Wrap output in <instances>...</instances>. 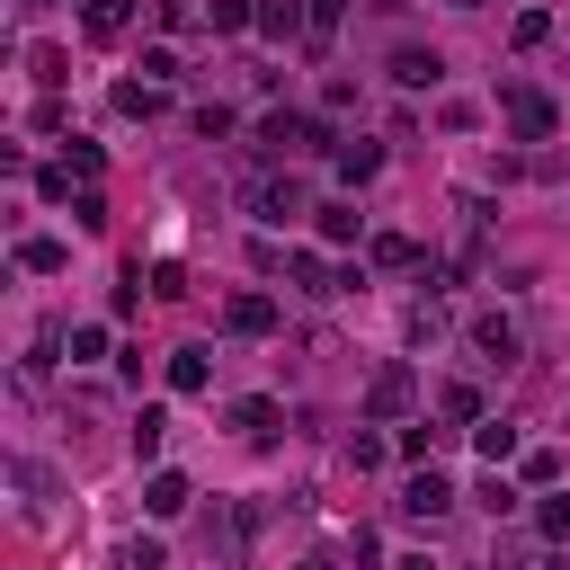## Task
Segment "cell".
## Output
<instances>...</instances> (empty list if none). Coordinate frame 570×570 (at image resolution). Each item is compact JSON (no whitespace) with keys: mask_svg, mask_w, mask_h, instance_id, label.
<instances>
[{"mask_svg":"<svg viewBox=\"0 0 570 570\" xmlns=\"http://www.w3.org/2000/svg\"><path fill=\"white\" fill-rule=\"evenodd\" d=\"M499 116H508L517 142H552V125H561V107H552L534 80H508V89H499Z\"/></svg>","mask_w":570,"mask_h":570,"instance_id":"1","label":"cell"},{"mask_svg":"<svg viewBox=\"0 0 570 570\" xmlns=\"http://www.w3.org/2000/svg\"><path fill=\"white\" fill-rule=\"evenodd\" d=\"M330 134H321V116H294V107H276V116H258V151L267 160H294V151H321Z\"/></svg>","mask_w":570,"mask_h":570,"instance_id":"2","label":"cell"},{"mask_svg":"<svg viewBox=\"0 0 570 570\" xmlns=\"http://www.w3.org/2000/svg\"><path fill=\"white\" fill-rule=\"evenodd\" d=\"M392 508H401V517H410V525H436V517H445V508H454V481H445V472H436V463H419V472H410V481H401V499H392Z\"/></svg>","mask_w":570,"mask_h":570,"instance_id":"3","label":"cell"},{"mask_svg":"<svg viewBox=\"0 0 570 570\" xmlns=\"http://www.w3.org/2000/svg\"><path fill=\"white\" fill-rule=\"evenodd\" d=\"M410 401H419V374H410V365H383V374L365 383V419H401Z\"/></svg>","mask_w":570,"mask_h":570,"instance_id":"4","label":"cell"},{"mask_svg":"<svg viewBox=\"0 0 570 570\" xmlns=\"http://www.w3.org/2000/svg\"><path fill=\"white\" fill-rule=\"evenodd\" d=\"M517 347H525V330H517L508 312H481V321H472V356H490V365H517Z\"/></svg>","mask_w":570,"mask_h":570,"instance_id":"5","label":"cell"},{"mask_svg":"<svg viewBox=\"0 0 570 570\" xmlns=\"http://www.w3.org/2000/svg\"><path fill=\"white\" fill-rule=\"evenodd\" d=\"M392 80H401V89H436V80H445V53H436V45H392Z\"/></svg>","mask_w":570,"mask_h":570,"instance_id":"6","label":"cell"},{"mask_svg":"<svg viewBox=\"0 0 570 570\" xmlns=\"http://www.w3.org/2000/svg\"><path fill=\"white\" fill-rule=\"evenodd\" d=\"M223 330H232V338H267V330H276V303H267V294H232V303H223Z\"/></svg>","mask_w":570,"mask_h":570,"instance_id":"7","label":"cell"},{"mask_svg":"<svg viewBox=\"0 0 570 570\" xmlns=\"http://www.w3.org/2000/svg\"><path fill=\"white\" fill-rule=\"evenodd\" d=\"M187 499H196V490H187V472H169V463L142 481V508H151V517H187Z\"/></svg>","mask_w":570,"mask_h":570,"instance_id":"8","label":"cell"},{"mask_svg":"<svg viewBox=\"0 0 570 570\" xmlns=\"http://www.w3.org/2000/svg\"><path fill=\"white\" fill-rule=\"evenodd\" d=\"M18 267H27V276H62V267H71V249H62L53 232H27V240H18Z\"/></svg>","mask_w":570,"mask_h":570,"instance_id":"9","label":"cell"},{"mask_svg":"<svg viewBox=\"0 0 570 570\" xmlns=\"http://www.w3.org/2000/svg\"><path fill=\"white\" fill-rule=\"evenodd\" d=\"M214 383V347H169V392H205Z\"/></svg>","mask_w":570,"mask_h":570,"instance_id":"10","label":"cell"},{"mask_svg":"<svg viewBox=\"0 0 570 570\" xmlns=\"http://www.w3.org/2000/svg\"><path fill=\"white\" fill-rule=\"evenodd\" d=\"M472 454H481L490 472H508V463H517V428H508V419H481V428H472Z\"/></svg>","mask_w":570,"mask_h":570,"instance_id":"11","label":"cell"},{"mask_svg":"<svg viewBox=\"0 0 570 570\" xmlns=\"http://www.w3.org/2000/svg\"><path fill=\"white\" fill-rule=\"evenodd\" d=\"M294 214H312L303 187H294V178H267V187H258V223H294Z\"/></svg>","mask_w":570,"mask_h":570,"instance_id":"12","label":"cell"},{"mask_svg":"<svg viewBox=\"0 0 570 570\" xmlns=\"http://www.w3.org/2000/svg\"><path fill=\"white\" fill-rule=\"evenodd\" d=\"M276 419H285V410H276V401H258V392H249V401H232V428H240L249 445H267V436H276Z\"/></svg>","mask_w":570,"mask_h":570,"instance_id":"13","label":"cell"},{"mask_svg":"<svg viewBox=\"0 0 570 570\" xmlns=\"http://www.w3.org/2000/svg\"><path fill=\"white\" fill-rule=\"evenodd\" d=\"M80 27H89L98 45H116V36L134 27V0H89V9H80Z\"/></svg>","mask_w":570,"mask_h":570,"instance_id":"14","label":"cell"},{"mask_svg":"<svg viewBox=\"0 0 570 570\" xmlns=\"http://www.w3.org/2000/svg\"><path fill=\"white\" fill-rule=\"evenodd\" d=\"M330 160H338V178H347V187H365V178L383 169V142H338Z\"/></svg>","mask_w":570,"mask_h":570,"instance_id":"15","label":"cell"},{"mask_svg":"<svg viewBox=\"0 0 570 570\" xmlns=\"http://www.w3.org/2000/svg\"><path fill=\"white\" fill-rule=\"evenodd\" d=\"M365 258H374V267H428L410 232H374V240H365Z\"/></svg>","mask_w":570,"mask_h":570,"instance_id":"16","label":"cell"},{"mask_svg":"<svg viewBox=\"0 0 570 570\" xmlns=\"http://www.w3.org/2000/svg\"><path fill=\"white\" fill-rule=\"evenodd\" d=\"M436 419H445V428H481V392H472V383H445V392H436Z\"/></svg>","mask_w":570,"mask_h":570,"instance_id":"17","label":"cell"},{"mask_svg":"<svg viewBox=\"0 0 570 570\" xmlns=\"http://www.w3.org/2000/svg\"><path fill=\"white\" fill-rule=\"evenodd\" d=\"M534 534L543 543H570V490H543L534 499Z\"/></svg>","mask_w":570,"mask_h":570,"instance_id":"18","label":"cell"},{"mask_svg":"<svg viewBox=\"0 0 570 570\" xmlns=\"http://www.w3.org/2000/svg\"><path fill=\"white\" fill-rule=\"evenodd\" d=\"M338 18H347V0H303V45L321 53V45L338 36Z\"/></svg>","mask_w":570,"mask_h":570,"instance_id":"19","label":"cell"},{"mask_svg":"<svg viewBox=\"0 0 570 570\" xmlns=\"http://www.w3.org/2000/svg\"><path fill=\"white\" fill-rule=\"evenodd\" d=\"M258 36H303V0H258Z\"/></svg>","mask_w":570,"mask_h":570,"instance_id":"20","label":"cell"},{"mask_svg":"<svg viewBox=\"0 0 570 570\" xmlns=\"http://www.w3.org/2000/svg\"><path fill=\"white\" fill-rule=\"evenodd\" d=\"M116 116H160V80H116Z\"/></svg>","mask_w":570,"mask_h":570,"instance_id":"21","label":"cell"},{"mask_svg":"<svg viewBox=\"0 0 570 570\" xmlns=\"http://www.w3.org/2000/svg\"><path fill=\"white\" fill-rule=\"evenodd\" d=\"M160 445H169V410H142V419H134V454L160 463Z\"/></svg>","mask_w":570,"mask_h":570,"instance_id":"22","label":"cell"},{"mask_svg":"<svg viewBox=\"0 0 570 570\" xmlns=\"http://www.w3.org/2000/svg\"><path fill=\"white\" fill-rule=\"evenodd\" d=\"M205 27H214V36H240V27H258V0H214V9H205Z\"/></svg>","mask_w":570,"mask_h":570,"instance_id":"23","label":"cell"},{"mask_svg":"<svg viewBox=\"0 0 570 570\" xmlns=\"http://www.w3.org/2000/svg\"><path fill=\"white\" fill-rule=\"evenodd\" d=\"M321 240L347 249V240H356V205H321Z\"/></svg>","mask_w":570,"mask_h":570,"instance_id":"24","label":"cell"},{"mask_svg":"<svg viewBox=\"0 0 570 570\" xmlns=\"http://www.w3.org/2000/svg\"><path fill=\"white\" fill-rule=\"evenodd\" d=\"M285 276H294V285H303V294H330V267H321V258H312V249H294V258H285Z\"/></svg>","mask_w":570,"mask_h":570,"instance_id":"25","label":"cell"},{"mask_svg":"<svg viewBox=\"0 0 570 570\" xmlns=\"http://www.w3.org/2000/svg\"><path fill=\"white\" fill-rule=\"evenodd\" d=\"M445 436H454V428H428V419H419V428H401V454H410V463H428Z\"/></svg>","mask_w":570,"mask_h":570,"instance_id":"26","label":"cell"},{"mask_svg":"<svg viewBox=\"0 0 570 570\" xmlns=\"http://www.w3.org/2000/svg\"><path fill=\"white\" fill-rule=\"evenodd\" d=\"M472 499H481L490 517H508V508H517V481H508V472H481V490H472Z\"/></svg>","mask_w":570,"mask_h":570,"instance_id":"27","label":"cell"},{"mask_svg":"<svg viewBox=\"0 0 570 570\" xmlns=\"http://www.w3.org/2000/svg\"><path fill=\"white\" fill-rule=\"evenodd\" d=\"M508 36H517V53H534V45H543V36H552V9H525V18H517V27H508Z\"/></svg>","mask_w":570,"mask_h":570,"instance_id":"28","label":"cell"},{"mask_svg":"<svg viewBox=\"0 0 570 570\" xmlns=\"http://www.w3.org/2000/svg\"><path fill=\"white\" fill-rule=\"evenodd\" d=\"M71 223H80V232H107V196L80 187V196H71Z\"/></svg>","mask_w":570,"mask_h":570,"instance_id":"29","label":"cell"},{"mask_svg":"<svg viewBox=\"0 0 570 570\" xmlns=\"http://www.w3.org/2000/svg\"><path fill=\"white\" fill-rule=\"evenodd\" d=\"M142 80H160V89H169V80H178V53H169V45H142Z\"/></svg>","mask_w":570,"mask_h":570,"instance_id":"30","label":"cell"},{"mask_svg":"<svg viewBox=\"0 0 570 570\" xmlns=\"http://www.w3.org/2000/svg\"><path fill=\"white\" fill-rule=\"evenodd\" d=\"M107 356V330H71V365H98Z\"/></svg>","mask_w":570,"mask_h":570,"instance_id":"31","label":"cell"},{"mask_svg":"<svg viewBox=\"0 0 570 570\" xmlns=\"http://www.w3.org/2000/svg\"><path fill=\"white\" fill-rule=\"evenodd\" d=\"M525 481L534 490H561V454H525Z\"/></svg>","mask_w":570,"mask_h":570,"instance_id":"32","label":"cell"},{"mask_svg":"<svg viewBox=\"0 0 570 570\" xmlns=\"http://www.w3.org/2000/svg\"><path fill=\"white\" fill-rule=\"evenodd\" d=\"M125 570H169V561H160V543H142V534H134V543H125Z\"/></svg>","mask_w":570,"mask_h":570,"instance_id":"33","label":"cell"},{"mask_svg":"<svg viewBox=\"0 0 570 570\" xmlns=\"http://www.w3.org/2000/svg\"><path fill=\"white\" fill-rule=\"evenodd\" d=\"M160 27H196V0H160Z\"/></svg>","mask_w":570,"mask_h":570,"instance_id":"34","label":"cell"},{"mask_svg":"<svg viewBox=\"0 0 570 570\" xmlns=\"http://www.w3.org/2000/svg\"><path fill=\"white\" fill-rule=\"evenodd\" d=\"M392 570H436V561H428V552H401V561H392Z\"/></svg>","mask_w":570,"mask_h":570,"instance_id":"35","label":"cell"},{"mask_svg":"<svg viewBox=\"0 0 570 570\" xmlns=\"http://www.w3.org/2000/svg\"><path fill=\"white\" fill-rule=\"evenodd\" d=\"M303 570H338V561H321V552H312V561H303Z\"/></svg>","mask_w":570,"mask_h":570,"instance_id":"36","label":"cell"},{"mask_svg":"<svg viewBox=\"0 0 570 570\" xmlns=\"http://www.w3.org/2000/svg\"><path fill=\"white\" fill-rule=\"evenodd\" d=\"M36 9H62V0H36Z\"/></svg>","mask_w":570,"mask_h":570,"instance_id":"37","label":"cell"}]
</instances>
